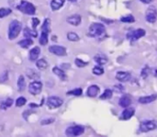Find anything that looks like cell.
<instances>
[{
  "instance_id": "obj_42",
  "label": "cell",
  "mask_w": 157,
  "mask_h": 137,
  "mask_svg": "<svg viewBox=\"0 0 157 137\" xmlns=\"http://www.w3.org/2000/svg\"><path fill=\"white\" fill-rule=\"evenodd\" d=\"M141 1L142 3H144V4H150L153 1V0H141Z\"/></svg>"
},
{
  "instance_id": "obj_28",
  "label": "cell",
  "mask_w": 157,
  "mask_h": 137,
  "mask_svg": "<svg viewBox=\"0 0 157 137\" xmlns=\"http://www.w3.org/2000/svg\"><path fill=\"white\" fill-rule=\"evenodd\" d=\"M27 76H28L29 78H31V79H36V78H38L40 77L39 74L36 72L35 70H33V69L27 70Z\"/></svg>"
},
{
  "instance_id": "obj_24",
  "label": "cell",
  "mask_w": 157,
  "mask_h": 137,
  "mask_svg": "<svg viewBox=\"0 0 157 137\" xmlns=\"http://www.w3.org/2000/svg\"><path fill=\"white\" fill-rule=\"evenodd\" d=\"M32 43H33L32 40H30V38H26V39H24V40L20 41V42H19V45L20 47H22V48H28V47H30Z\"/></svg>"
},
{
  "instance_id": "obj_34",
  "label": "cell",
  "mask_w": 157,
  "mask_h": 137,
  "mask_svg": "<svg viewBox=\"0 0 157 137\" xmlns=\"http://www.w3.org/2000/svg\"><path fill=\"white\" fill-rule=\"evenodd\" d=\"M27 101H26V98H23V97H19L17 101H16V105L17 107H22L26 104Z\"/></svg>"
},
{
  "instance_id": "obj_21",
  "label": "cell",
  "mask_w": 157,
  "mask_h": 137,
  "mask_svg": "<svg viewBox=\"0 0 157 137\" xmlns=\"http://www.w3.org/2000/svg\"><path fill=\"white\" fill-rule=\"evenodd\" d=\"M24 36L26 38H30V37H37L38 36V32L35 30H30L29 28H25L24 29Z\"/></svg>"
},
{
  "instance_id": "obj_5",
  "label": "cell",
  "mask_w": 157,
  "mask_h": 137,
  "mask_svg": "<svg viewBox=\"0 0 157 137\" xmlns=\"http://www.w3.org/2000/svg\"><path fill=\"white\" fill-rule=\"evenodd\" d=\"M145 33H146L145 30H143V29H137V30L130 31L127 34V38L129 40H131L132 42H134V41H137L140 38H141L142 36L145 35Z\"/></svg>"
},
{
  "instance_id": "obj_6",
  "label": "cell",
  "mask_w": 157,
  "mask_h": 137,
  "mask_svg": "<svg viewBox=\"0 0 157 137\" xmlns=\"http://www.w3.org/2000/svg\"><path fill=\"white\" fill-rule=\"evenodd\" d=\"M156 123L153 121H143L140 124V131L142 133H147L156 129Z\"/></svg>"
},
{
  "instance_id": "obj_7",
  "label": "cell",
  "mask_w": 157,
  "mask_h": 137,
  "mask_svg": "<svg viewBox=\"0 0 157 137\" xmlns=\"http://www.w3.org/2000/svg\"><path fill=\"white\" fill-rule=\"evenodd\" d=\"M63 99L60 98L58 97H55V96H53V97H50L49 98L47 99V106L48 108L50 109H56V108H59L63 105Z\"/></svg>"
},
{
  "instance_id": "obj_30",
  "label": "cell",
  "mask_w": 157,
  "mask_h": 137,
  "mask_svg": "<svg viewBox=\"0 0 157 137\" xmlns=\"http://www.w3.org/2000/svg\"><path fill=\"white\" fill-rule=\"evenodd\" d=\"M11 12H12L11 9L8 8V7H2V8H0V19L8 16L11 13Z\"/></svg>"
},
{
  "instance_id": "obj_27",
  "label": "cell",
  "mask_w": 157,
  "mask_h": 137,
  "mask_svg": "<svg viewBox=\"0 0 157 137\" xmlns=\"http://www.w3.org/2000/svg\"><path fill=\"white\" fill-rule=\"evenodd\" d=\"M112 94H113V92H112L111 89H107L104 91V93L100 96V98H101V99H110V98H111Z\"/></svg>"
},
{
  "instance_id": "obj_13",
  "label": "cell",
  "mask_w": 157,
  "mask_h": 137,
  "mask_svg": "<svg viewBox=\"0 0 157 137\" xmlns=\"http://www.w3.org/2000/svg\"><path fill=\"white\" fill-rule=\"evenodd\" d=\"M157 98V95H150V96H144V97H141L139 98V102L141 104H149L154 101H156Z\"/></svg>"
},
{
  "instance_id": "obj_8",
  "label": "cell",
  "mask_w": 157,
  "mask_h": 137,
  "mask_svg": "<svg viewBox=\"0 0 157 137\" xmlns=\"http://www.w3.org/2000/svg\"><path fill=\"white\" fill-rule=\"evenodd\" d=\"M145 19L150 23H154L157 19V10L154 6H151L148 7L145 13Z\"/></svg>"
},
{
  "instance_id": "obj_35",
  "label": "cell",
  "mask_w": 157,
  "mask_h": 137,
  "mask_svg": "<svg viewBox=\"0 0 157 137\" xmlns=\"http://www.w3.org/2000/svg\"><path fill=\"white\" fill-rule=\"evenodd\" d=\"M83 93L81 89H76L74 90H71L67 92V95H75V96H81Z\"/></svg>"
},
{
  "instance_id": "obj_38",
  "label": "cell",
  "mask_w": 157,
  "mask_h": 137,
  "mask_svg": "<svg viewBox=\"0 0 157 137\" xmlns=\"http://www.w3.org/2000/svg\"><path fill=\"white\" fill-rule=\"evenodd\" d=\"M150 73H151V69L149 67H144L143 70H142V72H141V77L145 78Z\"/></svg>"
},
{
  "instance_id": "obj_18",
  "label": "cell",
  "mask_w": 157,
  "mask_h": 137,
  "mask_svg": "<svg viewBox=\"0 0 157 137\" xmlns=\"http://www.w3.org/2000/svg\"><path fill=\"white\" fill-rule=\"evenodd\" d=\"M65 0H53L51 2V7L53 10H58L61 8L64 4Z\"/></svg>"
},
{
  "instance_id": "obj_16",
  "label": "cell",
  "mask_w": 157,
  "mask_h": 137,
  "mask_svg": "<svg viewBox=\"0 0 157 137\" xmlns=\"http://www.w3.org/2000/svg\"><path fill=\"white\" fill-rule=\"evenodd\" d=\"M98 92H99V88H98V86H96V85H92L88 88L87 94L90 98H95V97L98 96Z\"/></svg>"
},
{
  "instance_id": "obj_1",
  "label": "cell",
  "mask_w": 157,
  "mask_h": 137,
  "mask_svg": "<svg viewBox=\"0 0 157 137\" xmlns=\"http://www.w3.org/2000/svg\"><path fill=\"white\" fill-rule=\"evenodd\" d=\"M22 30V25L19 20H13L9 24L8 29V38L9 40H14L19 36Z\"/></svg>"
},
{
  "instance_id": "obj_10",
  "label": "cell",
  "mask_w": 157,
  "mask_h": 137,
  "mask_svg": "<svg viewBox=\"0 0 157 137\" xmlns=\"http://www.w3.org/2000/svg\"><path fill=\"white\" fill-rule=\"evenodd\" d=\"M49 51L50 53L58 55V56H64L66 55V49L63 46H59V45H52L49 47Z\"/></svg>"
},
{
  "instance_id": "obj_17",
  "label": "cell",
  "mask_w": 157,
  "mask_h": 137,
  "mask_svg": "<svg viewBox=\"0 0 157 137\" xmlns=\"http://www.w3.org/2000/svg\"><path fill=\"white\" fill-rule=\"evenodd\" d=\"M41 54V49L39 47H34L30 51V60L35 61L37 60Z\"/></svg>"
},
{
  "instance_id": "obj_43",
  "label": "cell",
  "mask_w": 157,
  "mask_h": 137,
  "mask_svg": "<svg viewBox=\"0 0 157 137\" xmlns=\"http://www.w3.org/2000/svg\"><path fill=\"white\" fill-rule=\"evenodd\" d=\"M68 1H71V2H75V1H76V0H68Z\"/></svg>"
},
{
  "instance_id": "obj_32",
  "label": "cell",
  "mask_w": 157,
  "mask_h": 137,
  "mask_svg": "<svg viewBox=\"0 0 157 137\" xmlns=\"http://www.w3.org/2000/svg\"><path fill=\"white\" fill-rule=\"evenodd\" d=\"M120 21L124 22V23H132V22L135 21V19H134L133 16L129 15V16H125V17L120 18Z\"/></svg>"
},
{
  "instance_id": "obj_20",
  "label": "cell",
  "mask_w": 157,
  "mask_h": 137,
  "mask_svg": "<svg viewBox=\"0 0 157 137\" xmlns=\"http://www.w3.org/2000/svg\"><path fill=\"white\" fill-rule=\"evenodd\" d=\"M53 72L56 74L57 77H59L60 78H61L62 80H65L67 77H66V74H65V73L61 69V68H59V67H57V66H55V67H53Z\"/></svg>"
},
{
  "instance_id": "obj_33",
  "label": "cell",
  "mask_w": 157,
  "mask_h": 137,
  "mask_svg": "<svg viewBox=\"0 0 157 137\" xmlns=\"http://www.w3.org/2000/svg\"><path fill=\"white\" fill-rule=\"evenodd\" d=\"M104 73V69L100 66H95L93 68V74H96V76H101Z\"/></svg>"
},
{
  "instance_id": "obj_4",
  "label": "cell",
  "mask_w": 157,
  "mask_h": 137,
  "mask_svg": "<svg viewBox=\"0 0 157 137\" xmlns=\"http://www.w3.org/2000/svg\"><path fill=\"white\" fill-rule=\"evenodd\" d=\"M84 132V128L81 125H76V126H70L66 129L65 134L67 136H79L83 134Z\"/></svg>"
},
{
  "instance_id": "obj_12",
  "label": "cell",
  "mask_w": 157,
  "mask_h": 137,
  "mask_svg": "<svg viewBox=\"0 0 157 137\" xmlns=\"http://www.w3.org/2000/svg\"><path fill=\"white\" fill-rule=\"evenodd\" d=\"M131 76L128 72H118L116 74V78L120 82H127L130 79Z\"/></svg>"
},
{
  "instance_id": "obj_39",
  "label": "cell",
  "mask_w": 157,
  "mask_h": 137,
  "mask_svg": "<svg viewBox=\"0 0 157 137\" xmlns=\"http://www.w3.org/2000/svg\"><path fill=\"white\" fill-rule=\"evenodd\" d=\"M39 23H40V20L38 19H36V18L32 19V28H33V30H36V28H37Z\"/></svg>"
},
{
  "instance_id": "obj_31",
  "label": "cell",
  "mask_w": 157,
  "mask_h": 137,
  "mask_svg": "<svg viewBox=\"0 0 157 137\" xmlns=\"http://www.w3.org/2000/svg\"><path fill=\"white\" fill-rule=\"evenodd\" d=\"M67 39L71 42H78L79 41V36L76 32H69L67 34Z\"/></svg>"
},
{
  "instance_id": "obj_19",
  "label": "cell",
  "mask_w": 157,
  "mask_h": 137,
  "mask_svg": "<svg viewBox=\"0 0 157 137\" xmlns=\"http://www.w3.org/2000/svg\"><path fill=\"white\" fill-rule=\"evenodd\" d=\"M95 62L96 64H98L99 66H103V65H106L107 63V59L105 55L103 54H98L95 56Z\"/></svg>"
},
{
  "instance_id": "obj_15",
  "label": "cell",
  "mask_w": 157,
  "mask_h": 137,
  "mask_svg": "<svg viewBox=\"0 0 157 137\" xmlns=\"http://www.w3.org/2000/svg\"><path fill=\"white\" fill-rule=\"evenodd\" d=\"M130 104H131V98L129 96H123L118 101V105L122 108H128Z\"/></svg>"
},
{
  "instance_id": "obj_26",
  "label": "cell",
  "mask_w": 157,
  "mask_h": 137,
  "mask_svg": "<svg viewBox=\"0 0 157 137\" xmlns=\"http://www.w3.org/2000/svg\"><path fill=\"white\" fill-rule=\"evenodd\" d=\"M41 31H45L50 33L51 31V27H50V19H46L44 20V23L42 25V28H41Z\"/></svg>"
},
{
  "instance_id": "obj_37",
  "label": "cell",
  "mask_w": 157,
  "mask_h": 137,
  "mask_svg": "<svg viewBox=\"0 0 157 137\" xmlns=\"http://www.w3.org/2000/svg\"><path fill=\"white\" fill-rule=\"evenodd\" d=\"M54 121V119L53 118H48V119H44L41 121V125H48V124H51Z\"/></svg>"
},
{
  "instance_id": "obj_29",
  "label": "cell",
  "mask_w": 157,
  "mask_h": 137,
  "mask_svg": "<svg viewBox=\"0 0 157 137\" xmlns=\"http://www.w3.org/2000/svg\"><path fill=\"white\" fill-rule=\"evenodd\" d=\"M48 32L45 31H41V38H40V43L41 45H46L48 43Z\"/></svg>"
},
{
  "instance_id": "obj_14",
  "label": "cell",
  "mask_w": 157,
  "mask_h": 137,
  "mask_svg": "<svg viewBox=\"0 0 157 137\" xmlns=\"http://www.w3.org/2000/svg\"><path fill=\"white\" fill-rule=\"evenodd\" d=\"M66 21L71 24L74 25V26H78V25L81 23V16L80 15H73L70 16L66 19Z\"/></svg>"
},
{
  "instance_id": "obj_40",
  "label": "cell",
  "mask_w": 157,
  "mask_h": 137,
  "mask_svg": "<svg viewBox=\"0 0 157 137\" xmlns=\"http://www.w3.org/2000/svg\"><path fill=\"white\" fill-rule=\"evenodd\" d=\"M8 78V76H7V72H5L3 74H2V77H0V81H1V82H5L7 79Z\"/></svg>"
},
{
  "instance_id": "obj_2",
  "label": "cell",
  "mask_w": 157,
  "mask_h": 137,
  "mask_svg": "<svg viewBox=\"0 0 157 137\" xmlns=\"http://www.w3.org/2000/svg\"><path fill=\"white\" fill-rule=\"evenodd\" d=\"M105 26L101 23H92L88 30V35L90 37H99L105 33Z\"/></svg>"
},
{
  "instance_id": "obj_25",
  "label": "cell",
  "mask_w": 157,
  "mask_h": 137,
  "mask_svg": "<svg viewBox=\"0 0 157 137\" xmlns=\"http://www.w3.org/2000/svg\"><path fill=\"white\" fill-rule=\"evenodd\" d=\"M12 104H13V99L12 98H7L4 102H2V104L0 105V109H7V108L11 107Z\"/></svg>"
},
{
  "instance_id": "obj_23",
  "label": "cell",
  "mask_w": 157,
  "mask_h": 137,
  "mask_svg": "<svg viewBox=\"0 0 157 137\" xmlns=\"http://www.w3.org/2000/svg\"><path fill=\"white\" fill-rule=\"evenodd\" d=\"M26 86V82H25V78H24L23 76H20L19 77V80H18V89L19 91H23L24 89H25Z\"/></svg>"
},
{
  "instance_id": "obj_9",
  "label": "cell",
  "mask_w": 157,
  "mask_h": 137,
  "mask_svg": "<svg viewBox=\"0 0 157 137\" xmlns=\"http://www.w3.org/2000/svg\"><path fill=\"white\" fill-rule=\"evenodd\" d=\"M42 84L40 81H34L31 82L29 86V91L32 95H38L41 92Z\"/></svg>"
},
{
  "instance_id": "obj_3",
  "label": "cell",
  "mask_w": 157,
  "mask_h": 137,
  "mask_svg": "<svg viewBox=\"0 0 157 137\" xmlns=\"http://www.w3.org/2000/svg\"><path fill=\"white\" fill-rule=\"evenodd\" d=\"M18 9L21 11L22 13L28 15H34L36 12V7H34V5L26 1V0H22L20 4L18 6Z\"/></svg>"
},
{
  "instance_id": "obj_11",
  "label": "cell",
  "mask_w": 157,
  "mask_h": 137,
  "mask_svg": "<svg viewBox=\"0 0 157 137\" xmlns=\"http://www.w3.org/2000/svg\"><path fill=\"white\" fill-rule=\"evenodd\" d=\"M134 109L133 108H127L125 109L121 115H120V120H124V121H127V120H130L132 116L134 115Z\"/></svg>"
},
{
  "instance_id": "obj_41",
  "label": "cell",
  "mask_w": 157,
  "mask_h": 137,
  "mask_svg": "<svg viewBox=\"0 0 157 137\" xmlns=\"http://www.w3.org/2000/svg\"><path fill=\"white\" fill-rule=\"evenodd\" d=\"M151 73H153V74H154V77H157V68H153V69H152V70H151Z\"/></svg>"
},
{
  "instance_id": "obj_22",
  "label": "cell",
  "mask_w": 157,
  "mask_h": 137,
  "mask_svg": "<svg viewBox=\"0 0 157 137\" xmlns=\"http://www.w3.org/2000/svg\"><path fill=\"white\" fill-rule=\"evenodd\" d=\"M36 66H37L40 70H44L48 67V63L44 59H40L36 62Z\"/></svg>"
},
{
  "instance_id": "obj_36",
  "label": "cell",
  "mask_w": 157,
  "mask_h": 137,
  "mask_svg": "<svg viewBox=\"0 0 157 137\" xmlns=\"http://www.w3.org/2000/svg\"><path fill=\"white\" fill-rule=\"evenodd\" d=\"M76 65L77 66V67L82 68V67H84L86 66H87L88 63H87V62H84V61H82V60L77 58V59H76Z\"/></svg>"
}]
</instances>
